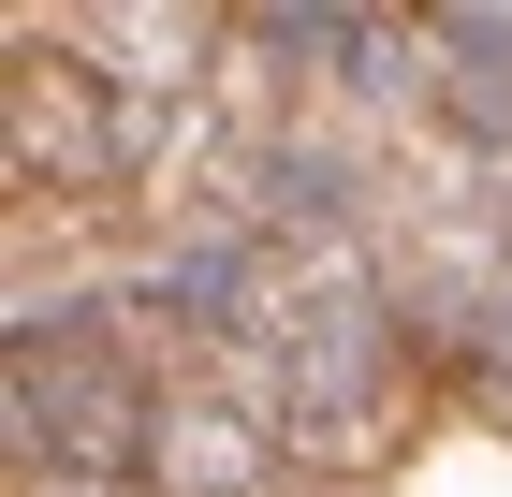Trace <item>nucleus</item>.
I'll list each match as a JSON object with an SVG mask.
<instances>
[{
	"label": "nucleus",
	"instance_id": "f03ea898",
	"mask_svg": "<svg viewBox=\"0 0 512 497\" xmlns=\"http://www.w3.org/2000/svg\"><path fill=\"white\" fill-rule=\"evenodd\" d=\"M147 483H161V497H278V483H293V454H278V424H249L220 381H161Z\"/></svg>",
	"mask_w": 512,
	"mask_h": 497
},
{
	"label": "nucleus",
	"instance_id": "f257e3e1",
	"mask_svg": "<svg viewBox=\"0 0 512 497\" xmlns=\"http://www.w3.org/2000/svg\"><path fill=\"white\" fill-rule=\"evenodd\" d=\"M0 176H15V205H118V88L88 74L74 44H59V15H15V74H0Z\"/></svg>",
	"mask_w": 512,
	"mask_h": 497
}]
</instances>
